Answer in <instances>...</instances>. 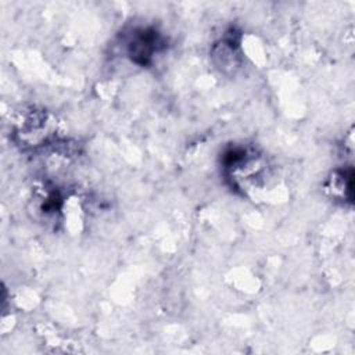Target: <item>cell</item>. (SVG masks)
<instances>
[{"label": "cell", "instance_id": "7a4b0ae2", "mask_svg": "<svg viewBox=\"0 0 355 355\" xmlns=\"http://www.w3.org/2000/svg\"><path fill=\"white\" fill-rule=\"evenodd\" d=\"M51 123L53 122L47 112L42 110L29 111L21 122L19 135L24 136L28 143L33 135L32 146H40V141H47V139L51 136Z\"/></svg>", "mask_w": 355, "mask_h": 355}, {"label": "cell", "instance_id": "6da1fadb", "mask_svg": "<svg viewBox=\"0 0 355 355\" xmlns=\"http://www.w3.org/2000/svg\"><path fill=\"white\" fill-rule=\"evenodd\" d=\"M165 36L154 26H135L122 35L125 55L139 67H148L166 49Z\"/></svg>", "mask_w": 355, "mask_h": 355}, {"label": "cell", "instance_id": "3957f363", "mask_svg": "<svg viewBox=\"0 0 355 355\" xmlns=\"http://www.w3.org/2000/svg\"><path fill=\"white\" fill-rule=\"evenodd\" d=\"M352 168H340L331 172L326 189L330 196L341 201H352Z\"/></svg>", "mask_w": 355, "mask_h": 355}]
</instances>
